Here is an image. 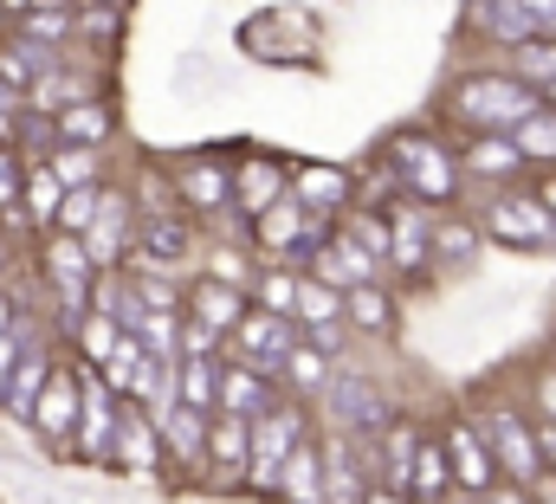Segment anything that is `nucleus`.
Instances as JSON below:
<instances>
[{"label":"nucleus","mask_w":556,"mask_h":504,"mask_svg":"<svg viewBox=\"0 0 556 504\" xmlns=\"http://www.w3.org/2000/svg\"><path fill=\"white\" fill-rule=\"evenodd\" d=\"M124 324H130V337H137L162 369H181V317H155V311H137V304H130Z\"/></svg>","instance_id":"27"},{"label":"nucleus","mask_w":556,"mask_h":504,"mask_svg":"<svg viewBox=\"0 0 556 504\" xmlns=\"http://www.w3.org/2000/svg\"><path fill=\"white\" fill-rule=\"evenodd\" d=\"M65 7H85V0H65Z\"/></svg>","instance_id":"45"},{"label":"nucleus","mask_w":556,"mask_h":504,"mask_svg":"<svg viewBox=\"0 0 556 504\" xmlns=\"http://www.w3.org/2000/svg\"><path fill=\"white\" fill-rule=\"evenodd\" d=\"M382 155H389V168L402 175V188H408L415 207L446 214V207L466 194V162H459V149H446L433 129H402V136H389Z\"/></svg>","instance_id":"2"},{"label":"nucleus","mask_w":556,"mask_h":504,"mask_svg":"<svg viewBox=\"0 0 556 504\" xmlns=\"http://www.w3.org/2000/svg\"><path fill=\"white\" fill-rule=\"evenodd\" d=\"M220 376H227V356H188L175 369V401L194 414H220Z\"/></svg>","instance_id":"26"},{"label":"nucleus","mask_w":556,"mask_h":504,"mask_svg":"<svg viewBox=\"0 0 556 504\" xmlns=\"http://www.w3.org/2000/svg\"><path fill=\"white\" fill-rule=\"evenodd\" d=\"M194 259H207V240H201V220H194V214H162V220H142L130 265H155V272H188Z\"/></svg>","instance_id":"11"},{"label":"nucleus","mask_w":556,"mask_h":504,"mask_svg":"<svg viewBox=\"0 0 556 504\" xmlns=\"http://www.w3.org/2000/svg\"><path fill=\"white\" fill-rule=\"evenodd\" d=\"M531 194H538V201H544V207L556 214V168H544V175L531 181Z\"/></svg>","instance_id":"36"},{"label":"nucleus","mask_w":556,"mask_h":504,"mask_svg":"<svg viewBox=\"0 0 556 504\" xmlns=\"http://www.w3.org/2000/svg\"><path fill=\"white\" fill-rule=\"evenodd\" d=\"M266 407H278V381L266 369H247V363H227L220 376V414H240V420H260Z\"/></svg>","instance_id":"23"},{"label":"nucleus","mask_w":556,"mask_h":504,"mask_svg":"<svg viewBox=\"0 0 556 504\" xmlns=\"http://www.w3.org/2000/svg\"><path fill=\"white\" fill-rule=\"evenodd\" d=\"M479 227H485V247L505 252H556V214L531 194V188H505V194H485L479 207Z\"/></svg>","instance_id":"4"},{"label":"nucleus","mask_w":556,"mask_h":504,"mask_svg":"<svg viewBox=\"0 0 556 504\" xmlns=\"http://www.w3.org/2000/svg\"><path fill=\"white\" fill-rule=\"evenodd\" d=\"M311 278H324V285H337V291H363V285H382L389 278V265L376 259V252H363L343 227H330V240L311 252V265H304Z\"/></svg>","instance_id":"15"},{"label":"nucleus","mask_w":556,"mask_h":504,"mask_svg":"<svg viewBox=\"0 0 556 504\" xmlns=\"http://www.w3.org/2000/svg\"><path fill=\"white\" fill-rule=\"evenodd\" d=\"M162 420V453H168V479H201L207 466V433H214V414H194V407H168L155 414Z\"/></svg>","instance_id":"17"},{"label":"nucleus","mask_w":556,"mask_h":504,"mask_svg":"<svg viewBox=\"0 0 556 504\" xmlns=\"http://www.w3.org/2000/svg\"><path fill=\"white\" fill-rule=\"evenodd\" d=\"M433 433H440V446H446V466H453L459 499H492V492L505 486V472H498V459H492V440H485V420H479V414H446Z\"/></svg>","instance_id":"6"},{"label":"nucleus","mask_w":556,"mask_h":504,"mask_svg":"<svg viewBox=\"0 0 556 504\" xmlns=\"http://www.w3.org/2000/svg\"><path fill=\"white\" fill-rule=\"evenodd\" d=\"M39 265H46V285H52L65 324H78V317L91 311L98 285H104V265L91 259V247H85L78 234H39Z\"/></svg>","instance_id":"5"},{"label":"nucleus","mask_w":556,"mask_h":504,"mask_svg":"<svg viewBox=\"0 0 556 504\" xmlns=\"http://www.w3.org/2000/svg\"><path fill=\"white\" fill-rule=\"evenodd\" d=\"M485 504H538V492H525V486H498Z\"/></svg>","instance_id":"38"},{"label":"nucleus","mask_w":556,"mask_h":504,"mask_svg":"<svg viewBox=\"0 0 556 504\" xmlns=\"http://www.w3.org/2000/svg\"><path fill=\"white\" fill-rule=\"evenodd\" d=\"M168 181H175V201L194 220L233 214V162H220V155H181V162H168Z\"/></svg>","instance_id":"9"},{"label":"nucleus","mask_w":556,"mask_h":504,"mask_svg":"<svg viewBox=\"0 0 556 504\" xmlns=\"http://www.w3.org/2000/svg\"><path fill=\"white\" fill-rule=\"evenodd\" d=\"M98 214H104V181H98V188H72L65 207H59V227H52V234H78V240H85V234L98 227Z\"/></svg>","instance_id":"32"},{"label":"nucleus","mask_w":556,"mask_h":504,"mask_svg":"<svg viewBox=\"0 0 556 504\" xmlns=\"http://www.w3.org/2000/svg\"><path fill=\"white\" fill-rule=\"evenodd\" d=\"M13 324H20V311H13V291H0V337H7Z\"/></svg>","instance_id":"39"},{"label":"nucleus","mask_w":556,"mask_h":504,"mask_svg":"<svg viewBox=\"0 0 556 504\" xmlns=\"http://www.w3.org/2000/svg\"><path fill=\"white\" fill-rule=\"evenodd\" d=\"M531 492H538V504H556V472H544V479H538Z\"/></svg>","instance_id":"40"},{"label":"nucleus","mask_w":556,"mask_h":504,"mask_svg":"<svg viewBox=\"0 0 556 504\" xmlns=\"http://www.w3.org/2000/svg\"><path fill=\"white\" fill-rule=\"evenodd\" d=\"M298 285H304V265H260L253 304H260V311H273V317H291V324H298Z\"/></svg>","instance_id":"28"},{"label":"nucleus","mask_w":556,"mask_h":504,"mask_svg":"<svg viewBox=\"0 0 556 504\" xmlns=\"http://www.w3.org/2000/svg\"><path fill=\"white\" fill-rule=\"evenodd\" d=\"M363 504H415V499H408V492H395V486H369Z\"/></svg>","instance_id":"37"},{"label":"nucleus","mask_w":556,"mask_h":504,"mask_svg":"<svg viewBox=\"0 0 556 504\" xmlns=\"http://www.w3.org/2000/svg\"><path fill=\"white\" fill-rule=\"evenodd\" d=\"M459 162H466V181H479L492 194L525 188V175H531V162H525V149L511 136H466L459 142Z\"/></svg>","instance_id":"16"},{"label":"nucleus","mask_w":556,"mask_h":504,"mask_svg":"<svg viewBox=\"0 0 556 504\" xmlns=\"http://www.w3.org/2000/svg\"><path fill=\"white\" fill-rule=\"evenodd\" d=\"M485 420V440H492V459H498V472H505V486H538L544 479V446H538V414H525V407H492V414H479Z\"/></svg>","instance_id":"7"},{"label":"nucleus","mask_w":556,"mask_h":504,"mask_svg":"<svg viewBox=\"0 0 556 504\" xmlns=\"http://www.w3.org/2000/svg\"><path fill=\"white\" fill-rule=\"evenodd\" d=\"M253 311V298L247 291H233V285H220V278H207V272H194V285H188V324H201L207 337H233L240 330V317Z\"/></svg>","instance_id":"19"},{"label":"nucleus","mask_w":556,"mask_h":504,"mask_svg":"<svg viewBox=\"0 0 556 504\" xmlns=\"http://www.w3.org/2000/svg\"><path fill=\"white\" fill-rule=\"evenodd\" d=\"M52 136H59L65 149H91V155H98V149L117 136V111H111L104 98H85V104H72V111L52 124Z\"/></svg>","instance_id":"24"},{"label":"nucleus","mask_w":556,"mask_h":504,"mask_svg":"<svg viewBox=\"0 0 556 504\" xmlns=\"http://www.w3.org/2000/svg\"><path fill=\"white\" fill-rule=\"evenodd\" d=\"M511 142H518V149H525V162H531V168H538V175H544V168H556V111H551V104H544V111H538V117H531V124L518 129V136H511Z\"/></svg>","instance_id":"31"},{"label":"nucleus","mask_w":556,"mask_h":504,"mask_svg":"<svg viewBox=\"0 0 556 504\" xmlns=\"http://www.w3.org/2000/svg\"><path fill=\"white\" fill-rule=\"evenodd\" d=\"M531 414L538 420H556V363L538 369V381H531Z\"/></svg>","instance_id":"35"},{"label":"nucleus","mask_w":556,"mask_h":504,"mask_svg":"<svg viewBox=\"0 0 556 504\" xmlns=\"http://www.w3.org/2000/svg\"><path fill=\"white\" fill-rule=\"evenodd\" d=\"M479 252H485V227H479V214H459V207L433 214V272L459 278V272L479 265Z\"/></svg>","instance_id":"20"},{"label":"nucleus","mask_w":556,"mask_h":504,"mask_svg":"<svg viewBox=\"0 0 556 504\" xmlns=\"http://www.w3.org/2000/svg\"><path fill=\"white\" fill-rule=\"evenodd\" d=\"M7 33H13V13H7V7H0V39H7Z\"/></svg>","instance_id":"42"},{"label":"nucleus","mask_w":556,"mask_h":504,"mask_svg":"<svg viewBox=\"0 0 556 504\" xmlns=\"http://www.w3.org/2000/svg\"><path fill=\"white\" fill-rule=\"evenodd\" d=\"M207 492H247L253 479V420L240 414H214V433H207V466H201Z\"/></svg>","instance_id":"10"},{"label":"nucleus","mask_w":556,"mask_h":504,"mask_svg":"<svg viewBox=\"0 0 556 504\" xmlns=\"http://www.w3.org/2000/svg\"><path fill=\"white\" fill-rule=\"evenodd\" d=\"M207 278H220V285H233V291H247L253 298V285H260V259L247 247H207Z\"/></svg>","instance_id":"29"},{"label":"nucleus","mask_w":556,"mask_h":504,"mask_svg":"<svg viewBox=\"0 0 556 504\" xmlns=\"http://www.w3.org/2000/svg\"><path fill=\"white\" fill-rule=\"evenodd\" d=\"M291 201L330 227V220H343V214L356 207V168H337V162H291Z\"/></svg>","instance_id":"12"},{"label":"nucleus","mask_w":556,"mask_h":504,"mask_svg":"<svg viewBox=\"0 0 556 504\" xmlns=\"http://www.w3.org/2000/svg\"><path fill=\"white\" fill-rule=\"evenodd\" d=\"M0 7H7V13H13V26H20V20H26V13L39 7V0H0Z\"/></svg>","instance_id":"41"},{"label":"nucleus","mask_w":556,"mask_h":504,"mask_svg":"<svg viewBox=\"0 0 556 504\" xmlns=\"http://www.w3.org/2000/svg\"><path fill=\"white\" fill-rule=\"evenodd\" d=\"M20 39H33V46H46V52H59V46H72L78 33H85V7H65V0H39L20 26H13Z\"/></svg>","instance_id":"25"},{"label":"nucleus","mask_w":556,"mask_h":504,"mask_svg":"<svg viewBox=\"0 0 556 504\" xmlns=\"http://www.w3.org/2000/svg\"><path fill=\"white\" fill-rule=\"evenodd\" d=\"M389 227H395L389 278H402V285H420V278L433 272V207L395 201V207H389Z\"/></svg>","instance_id":"14"},{"label":"nucleus","mask_w":556,"mask_h":504,"mask_svg":"<svg viewBox=\"0 0 556 504\" xmlns=\"http://www.w3.org/2000/svg\"><path fill=\"white\" fill-rule=\"evenodd\" d=\"M343 324H350V337L395 343V330H402V291H395V278L363 285V291H343Z\"/></svg>","instance_id":"18"},{"label":"nucleus","mask_w":556,"mask_h":504,"mask_svg":"<svg viewBox=\"0 0 556 504\" xmlns=\"http://www.w3.org/2000/svg\"><path fill=\"white\" fill-rule=\"evenodd\" d=\"M46 168L65 181V194H72V188H98V181H104V175H98V155H91V149H65V142H52V149H46Z\"/></svg>","instance_id":"30"},{"label":"nucleus","mask_w":556,"mask_h":504,"mask_svg":"<svg viewBox=\"0 0 556 504\" xmlns=\"http://www.w3.org/2000/svg\"><path fill=\"white\" fill-rule=\"evenodd\" d=\"M85 7H117V13H124V0H85Z\"/></svg>","instance_id":"43"},{"label":"nucleus","mask_w":556,"mask_h":504,"mask_svg":"<svg viewBox=\"0 0 556 504\" xmlns=\"http://www.w3.org/2000/svg\"><path fill=\"white\" fill-rule=\"evenodd\" d=\"M544 104H551V111H556V85H544Z\"/></svg>","instance_id":"44"},{"label":"nucleus","mask_w":556,"mask_h":504,"mask_svg":"<svg viewBox=\"0 0 556 504\" xmlns=\"http://www.w3.org/2000/svg\"><path fill=\"white\" fill-rule=\"evenodd\" d=\"M505 65L525 78V85H556V39H531V46H518V52H505Z\"/></svg>","instance_id":"33"},{"label":"nucleus","mask_w":556,"mask_h":504,"mask_svg":"<svg viewBox=\"0 0 556 504\" xmlns=\"http://www.w3.org/2000/svg\"><path fill=\"white\" fill-rule=\"evenodd\" d=\"M26 343H33V337H26V324H13V330L0 337V401H7V388H13V363L26 356Z\"/></svg>","instance_id":"34"},{"label":"nucleus","mask_w":556,"mask_h":504,"mask_svg":"<svg viewBox=\"0 0 556 504\" xmlns=\"http://www.w3.org/2000/svg\"><path fill=\"white\" fill-rule=\"evenodd\" d=\"M78 420H85V363H78V356H59L52 376H46V388H39V401H33V414H26V427L46 440L52 459H72Z\"/></svg>","instance_id":"3"},{"label":"nucleus","mask_w":556,"mask_h":504,"mask_svg":"<svg viewBox=\"0 0 556 504\" xmlns=\"http://www.w3.org/2000/svg\"><path fill=\"white\" fill-rule=\"evenodd\" d=\"M278 201H291V162H278V155H240L233 162V214L253 227V220H266Z\"/></svg>","instance_id":"13"},{"label":"nucleus","mask_w":556,"mask_h":504,"mask_svg":"<svg viewBox=\"0 0 556 504\" xmlns=\"http://www.w3.org/2000/svg\"><path fill=\"white\" fill-rule=\"evenodd\" d=\"M304 343V330L291 324V317H273V311H247L240 317V330L227 337V363H247V369H266V376L278 381V369H285V356Z\"/></svg>","instance_id":"8"},{"label":"nucleus","mask_w":556,"mask_h":504,"mask_svg":"<svg viewBox=\"0 0 556 504\" xmlns=\"http://www.w3.org/2000/svg\"><path fill=\"white\" fill-rule=\"evenodd\" d=\"M330 459H324V433H311L291 459H285V472H278V504H330Z\"/></svg>","instance_id":"21"},{"label":"nucleus","mask_w":556,"mask_h":504,"mask_svg":"<svg viewBox=\"0 0 556 504\" xmlns=\"http://www.w3.org/2000/svg\"><path fill=\"white\" fill-rule=\"evenodd\" d=\"M538 111H544V91L525 85L511 65H472L440 98V124H453L459 136H518Z\"/></svg>","instance_id":"1"},{"label":"nucleus","mask_w":556,"mask_h":504,"mask_svg":"<svg viewBox=\"0 0 556 504\" xmlns=\"http://www.w3.org/2000/svg\"><path fill=\"white\" fill-rule=\"evenodd\" d=\"M337 388V369H330V356L317 350V343H298L291 356H285V369H278V394H291V401H324Z\"/></svg>","instance_id":"22"}]
</instances>
